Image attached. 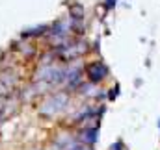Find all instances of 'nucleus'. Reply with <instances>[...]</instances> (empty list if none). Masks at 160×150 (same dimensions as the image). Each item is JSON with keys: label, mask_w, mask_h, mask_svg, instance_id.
<instances>
[{"label": "nucleus", "mask_w": 160, "mask_h": 150, "mask_svg": "<svg viewBox=\"0 0 160 150\" xmlns=\"http://www.w3.org/2000/svg\"><path fill=\"white\" fill-rule=\"evenodd\" d=\"M86 74L89 76L91 82H101V80H104V76L108 74V69H106V65H102L101 61H93L91 65H88Z\"/></svg>", "instance_id": "1"}, {"label": "nucleus", "mask_w": 160, "mask_h": 150, "mask_svg": "<svg viewBox=\"0 0 160 150\" xmlns=\"http://www.w3.org/2000/svg\"><path fill=\"white\" fill-rule=\"evenodd\" d=\"M77 150H89V148H77Z\"/></svg>", "instance_id": "2"}]
</instances>
